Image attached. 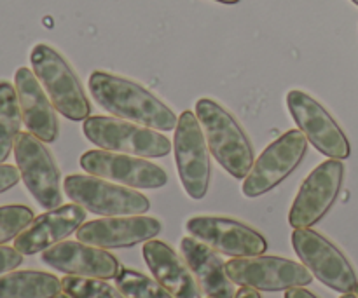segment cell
<instances>
[{"mask_svg":"<svg viewBox=\"0 0 358 298\" xmlns=\"http://www.w3.org/2000/svg\"><path fill=\"white\" fill-rule=\"evenodd\" d=\"M90 93L105 112L115 117L156 131H175L177 128L178 117L166 103L124 77L96 70L90 77Z\"/></svg>","mask_w":358,"mask_h":298,"instance_id":"obj_1","label":"cell"},{"mask_svg":"<svg viewBox=\"0 0 358 298\" xmlns=\"http://www.w3.org/2000/svg\"><path fill=\"white\" fill-rule=\"evenodd\" d=\"M196 117L217 163L236 180H243L255 163L254 147L240 122L212 98L196 101Z\"/></svg>","mask_w":358,"mask_h":298,"instance_id":"obj_2","label":"cell"},{"mask_svg":"<svg viewBox=\"0 0 358 298\" xmlns=\"http://www.w3.org/2000/svg\"><path fill=\"white\" fill-rule=\"evenodd\" d=\"M31 70L48 93L49 100L63 117L86 121L91 115V103L79 77L65 58L48 44H37L30 52Z\"/></svg>","mask_w":358,"mask_h":298,"instance_id":"obj_3","label":"cell"},{"mask_svg":"<svg viewBox=\"0 0 358 298\" xmlns=\"http://www.w3.org/2000/svg\"><path fill=\"white\" fill-rule=\"evenodd\" d=\"M83 133L91 143L108 152L152 159L171 152V142L163 133L119 117H87L83 124Z\"/></svg>","mask_w":358,"mask_h":298,"instance_id":"obj_4","label":"cell"},{"mask_svg":"<svg viewBox=\"0 0 358 298\" xmlns=\"http://www.w3.org/2000/svg\"><path fill=\"white\" fill-rule=\"evenodd\" d=\"M63 188L69 199L94 215L129 216L143 215L150 209V201L136 188L115 185L93 174H70Z\"/></svg>","mask_w":358,"mask_h":298,"instance_id":"obj_5","label":"cell"},{"mask_svg":"<svg viewBox=\"0 0 358 298\" xmlns=\"http://www.w3.org/2000/svg\"><path fill=\"white\" fill-rule=\"evenodd\" d=\"M292 246L304 267L320 283L339 293H353L358 278L353 265L334 243L317 230L296 229L292 232Z\"/></svg>","mask_w":358,"mask_h":298,"instance_id":"obj_6","label":"cell"},{"mask_svg":"<svg viewBox=\"0 0 358 298\" xmlns=\"http://www.w3.org/2000/svg\"><path fill=\"white\" fill-rule=\"evenodd\" d=\"M227 276L238 286L257 292H287L306 288L313 283V274L303 264L282 257H241L226 264Z\"/></svg>","mask_w":358,"mask_h":298,"instance_id":"obj_7","label":"cell"},{"mask_svg":"<svg viewBox=\"0 0 358 298\" xmlns=\"http://www.w3.org/2000/svg\"><path fill=\"white\" fill-rule=\"evenodd\" d=\"M173 149L178 178L184 185V191L191 199L201 201L208 192L212 166H210L205 133L198 117L191 110L180 114L175 128Z\"/></svg>","mask_w":358,"mask_h":298,"instance_id":"obj_8","label":"cell"},{"mask_svg":"<svg viewBox=\"0 0 358 298\" xmlns=\"http://www.w3.org/2000/svg\"><path fill=\"white\" fill-rule=\"evenodd\" d=\"M14 159L24 187L44 209L62 206L59 170L42 140L31 133H20L14 143Z\"/></svg>","mask_w":358,"mask_h":298,"instance_id":"obj_9","label":"cell"},{"mask_svg":"<svg viewBox=\"0 0 358 298\" xmlns=\"http://www.w3.org/2000/svg\"><path fill=\"white\" fill-rule=\"evenodd\" d=\"M308 138L301 129H292L271 143L252 166L243 181V194L255 199L278 187L297 170L308 152Z\"/></svg>","mask_w":358,"mask_h":298,"instance_id":"obj_10","label":"cell"},{"mask_svg":"<svg viewBox=\"0 0 358 298\" xmlns=\"http://www.w3.org/2000/svg\"><path fill=\"white\" fill-rule=\"evenodd\" d=\"M345 180V164L329 159L315 167L304 180L292 202L289 223L294 229H306L320 222L341 192Z\"/></svg>","mask_w":358,"mask_h":298,"instance_id":"obj_11","label":"cell"},{"mask_svg":"<svg viewBox=\"0 0 358 298\" xmlns=\"http://www.w3.org/2000/svg\"><path fill=\"white\" fill-rule=\"evenodd\" d=\"M287 107L297 128L318 152L331 159H348L352 154L348 136L315 98L304 91L294 89L287 94Z\"/></svg>","mask_w":358,"mask_h":298,"instance_id":"obj_12","label":"cell"},{"mask_svg":"<svg viewBox=\"0 0 358 298\" xmlns=\"http://www.w3.org/2000/svg\"><path fill=\"white\" fill-rule=\"evenodd\" d=\"M185 229L192 237L227 257H257L268 250L266 237L240 220L224 216H192L185 223Z\"/></svg>","mask_w":358,"mask_h":298,"instance_id":"obj_13","label":"cell"},{"mask_svg":"<svg viewBox=\"0 0 358 298\" xmlns=\"http://www.w3.org/2000/svg\"><path fill=\"white\" fill-rule=\"evenodd\" d=\"M80 167L103 180L131 188H161L168 184V174L157 164L142 157L115 154L108 150H87L80 156Z\"/></svg>","mask_w":358,"mask_h":298,"instance_id":"obj_14","label":"cell"},{"mask_svg":"<svg viewBox=\"0 0 358 298\" xmlns=\"http://www.w3.org/2000/svg\"><path fill=\"white\" fill-rule=\"evenodd\" d=\"M159 232L161 222L152 216H105L83 223L77 229V239L103 250H115L147 243Z\"/></svg>","mask_w":358,"mask_h":298,"instance_id":"obj_15","label":"cell"},{"mask_svg":"<svg viewBox=\"0 0 358 298\" xmlns=\"http://www.w3.org/2000/svg\"><path fill=\"white\" fill-rule=\"evenodd\" d=\"M42 262L65 276L93 279H115L121 271L119 260L103 248L83 241H62L42 253Z\"/></svg>","mask_w":358,"mask_h":298,"instance_id":"obj_16","label":"cell"},{"mask_svg":"<svg viewBox=\"0 0 358 298\" xmlns=\"http://www.w3.org/2000/svg\"><path fill=\"white\" fill-rule=\"evenodd\" d=\"M86 222V209L79 204H65L56 209H49L41 216L31 220L30 225L14 239V248L21 255L44 253L55 244L62 243L70 234L77 232Z\"/></svg>","mask_w":358,"mask_h":298,"instance_id":"obj_17","label":"cell"},{"mask_svg":"<svg viewBox=\"0 0 358 298\" xmlns=\"http://www.w3.org/2000/svg\"><path fill=\"white\" fill-rule=\"evenodd\" d=\"M14 87L20 100L21 117L28 133L44 143H55L59 136L58 115L34 70L27 66L17 68L14 75Z\"/></svg>","mask_w":358,"mask_h":298,"instance_id":"obj_18","label":"cell"},{"mask_svg":"<svg viewBox=\"0 0 358 298\" xmlns=\"http://www.w3.org/2000/svg\"><path fill=\"white\" fill-rule=\"evenodd\" d=\"M142 253L154 279L175 298H201L203 292L194 272L173 248L163 241L150 239L143 243Z\"/></svg>","mask_w":358,"mask_h":298,"instance_id":"obj_19","label":"cell"},{"mask_svg":"<svg viewBox=\"0 0 358 298\" xmlns=\"http://www.w3.org/2000/svg\"><path fill=\"white\" fill-rule=\"evenodd\" d=\"M180 250L203 293L210 298H234V283L227 276L226 264L215 250L192 236L182 239Z\"/></svg>","mask_w":358,"mask_h":298,"instance_id":"obj_20","label":"cell"},{"mask_svg":"<svg viewBox=\"0 0 358 298\" xmlns=\"http://www.w3.org/2000/svg\"><path fill=\"white\" fill-rule=\"evenodd\" d=\"M63 285L42 271H10L0 276V298H55Z\"/></svg>","mask_w":358,"mask_h":298,"instance_id":"obj_21","label":"cell"},{"mask_svg":"<svg viewBox=\"0 0 358 298\" xmlns=\"http://www.w3.org/2000/svg\"><path fill=\"white\" fill-rule=\"evenodd\" d=\"M21 108L16 87L7 80H0V164L6 163L14 150L21 128Z\"/></svg>","mask_w":358,"mask_h":298,"instance_id":"obj_22","label":"cell"},{"mask_svg":"<svg viewBox=\"0 0 358 298\" xmlns=\"http://www.w3.org/2000/svg\"><path fill=\"white\" fill-rule=\"evenodd\" d=\"M115 288L126 298H175L156 279L129 267H121L115 276Z\"/></svg>","mask_w":358,"mask_h":298,"instance_id":"obj_23","label":"cell"},{"mask_svg":"<svg viewBox=\"0 0 358 298\" xmlns=\"http://www.w3.org/2000/svg\"><path fill=\"white\" fill-rule=\"evenodd\" d=\"M62 285L63 292L72 298H126L105 279L65 276L62 279Z\"/></svg>","mask_w":358,"mask_h":298,"instance_id":"obj_24","label":"cell"},{"mask_svg":"<svg viewBox=\"0 0 358 298\" xmlns=\"http://www.w3.org/2000/svg\"><path fill=\"white\" fill-rule=\"evenodd\" d=\"M34 220L31 208L23 204L0 206V246L16 239Z\"/></svg>","mask_w":358,"mask_h":298,"instance_id":"obj_25","label":"cell"},{"mask_svg":"<svg viewBox=\"0 0 358 298\" xmlns=\"http://www.w3.org/2000/svg\"><path fill=\"white\" fill-rule=\"evenodd\" d=\"M23 257L24 255H21L16 248H9L2 244L0 246V276L20 267L23 264Z\"/></svg>","mask_w":358,"mask_h":298,"instance_id":"obj_26","label":"cell"},{"mask_svg":"<svg viewBox=\"0 0 358 298\" xmlns=\"http://www.w3.org/2000/svg\"><path fill=\"white\" fill-rule=\"evenodd\" d=\"M20 177L21 173L17 167L10 166V164H0V194L13 188L20 181Z\"/></svg>","mask_w":358,"mask_h":298,"instance_id":"obj_27","label":"cell"},{"mask_svg":"<svg viewBox=\"0 0 358 298\" xmlns=\"http://www.w3.org/2000/svg\"><path fill=\"white\" fill-rule=\"evenodd\" d=\"M285 298H318L315 293L308 292L306 288H292V290H287Z\"/></svg>","mask_w":358,"mask_h":298,"instance_id":"obj_28","label":"cell"},{"mask_svg":"<svg viewBox=\"0 0 358 298\" xmlns=\"http://www.w3.org/2000/svg\"><path fill=\"white\" fill-rule=\"evenodd\" d=\"M234 298H262L261 293L254 288H247V286H241L240 290L236 292Z\"/></svg>","mask_w":358,"mask_h":298,"instance_id":"obj_29","label":"cell"},{"mask_svg":"<svg viewBox=\"0 0 358 298\" xmlns=\"http://www.w3.org/2000/svg\"><path fill=\"white\" fill-rule=\"evenodd\" d=\"M215 2L227 3V6H233V3H238V2H240V0H215Z\"/></svg>","mask_w":358,"mask_h":298,"instance_id":"obj_30","label":"cell"},{"mask_svg":"<svg viewBox=\"0 0 358 298\" xmlns=\"http://www.w3.org/2000/svg\"><path fill=\"white\" fill-rule=\"evenodd\" d=\"M55 298H72V297H70V295H66L65 292H62V293H58V295H56Z\"/></svg>","mask_w":358,"mask_h":298,"instance_id":"obj_31","label":"cell"},{"mask_svg":"<svg viewBox=\"0 0 358 298\" xmlns=\"http://www.w3.org/2000/svg\"><path fill=\"white\" fill-rule=\"evenodd\" d=\"M341 298H358L357 295H353V293H345Z\"/></svg>","mask_w":358,"mask_h":298,"instance_id":"obj_32","label":"cell"},{"mask_svg":"<svg viewBox=\"0 0 358 298\" xmlns=\"http://www.w3.org/2000/svg\"><path fill=\"white\" fill-rule=\"evenodd\" d=\"M355 295L358 297V285H357V290H355Z\"/></svg>","mask_w":358,"mask_h":298,"instance_id":"obj_33","label":"cell"},{"mask_svg":"<svg viewBox=\"0 0 358 298\" xmlns=\"http://www.w3.org/2000/svg\"><path fill=\"white\" fill-rule=\"evenodd\" d=\"M353 2H355V3H357V6H358V0H353Z\"/></svg>","mask_w":358,"mask_h":298,"instance_id":"obj_34","label":"cell"},{"mask_svg":"<svg viewBox=\"0 0 358 298\" xmlns=\"http://www.w3.org/2000/svg\"><path fill=\"white\" fill-rule=\"evenodd\" d=\"M208 298H210V297H208Z\"/></svg>","mask_w":358,"mask_h":298,"instance_id":"obj_35","label":"cell"}]
</instances>
